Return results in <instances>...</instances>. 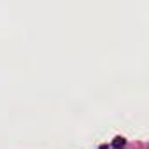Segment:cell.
I'll list each match as a JSON object with an SVG mask.
<instances>
[{
	"label": "cell",
	"instance_id": "cell-1",
	"mask_svg": "<svg viewBox=\"0 0 149 149\" xmlns=\"http://www.w3.org/2000/svg\"><path fill=\"white\" fill-rule=\"evenodd\" d=\"M112 146H114V149H121V147L125 146V139H123V137H116L114 142H112Z\"/></svg>",
	"mask_w": 149,
	"mask_h": 149
}]
</instances>
